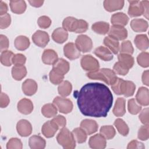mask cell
<instances>
[{"label":"cell","instance_id":"cell-1","mask_svg":"<svg viewBox=\"0 0 149 149\" xmlns=\"http://www.w3.org/2000/svg\"><path fill=\"white\" fill-rule=\"evenodd\" d=\"M113 95L109 88L100 83L84 85L77 94V104L81 113L87 116L106 117L112 107Z\"/></svg>","mask_w":149,"mask_h":149},{"label":"cell","instance_id":"cell-2","mask_svg":"<svg viewBox=\"0 0 149 149\" xmlns=\"http://www.w3.org/2000/svg\"><path fill=\"white\" fill-rule=\"evenodd\" d=\"M86 74L91 79L103 81L108 85L113 84L118 78L115 72L108 68H102L95 72H88Z\"/></svg>","mask_w":149,"mask_h":149},{"label":"cell","instance_id":"cell-3","mask_svg":"<svg viewBox=\"0 0 149 149\" xmlns=\"http://www.w3.org/2000/svg\"><path fill=\"white\" fill-rule=\"evenodd\" d=\"M58 143L65 149H73L76 147V140L72 132L63 127L56 136Z\"/></svg>","mask_w":149,"mask_h":149},{"label":"cell","instance_id":"cell-4","mask_svg":"<svg viewBox=\"0 0 149 149\" xmlns=\"http://www.w3.org/2000/svg\"><path fill=\"white\" fill-rule=\"evenodd\" d=\"M81 68L88 72H95L99 69L98 61L91 55H84L80 61Z\"/></svg>","mask_w":149,"mask_h":149},{"label":"cell","instance_id":"cell-5","mask_svg":"<svg viewBox=\"0 0 149 149\" xmlns=\"http://www.w3.org/2000/svg\"><path fill=\"white\" fill-rule=\"evenodd\" d=\"M53 104L56 107L58 111L62 113H69L73 109V103L72 101L66 98L56 97L53 100Z\"/></svg>","mask_w":149,"mask_h":149},{"label":"cell","instance_id":"cell-6","mask_svg":"<svg viewBox=\"0 0 149 149\" xmlns=\"http://www.w3.org/2000/svg\"><path fill=\"white\" fill-rule=\"evenodd\" d=\"M75 44L80 52L86 53L91 50L93 48V41L91 39L86 35H80L76 39Z\"/></svg>","mask_w":149,"mask_h":149},{"label":"cell","instance_id":"cell-7","mask_svg":"<svg viewBox=\"0 0 149 149\" xmlns=\"http://www.w3.org/2000/svg\"><path fill=\"white\" fill-rule=\"evenodd\" d=\"M32 40L36 45L44 48L49 41V37L47 32L37 30L32 36Z\"/></svg>","mask_w":149,"mask_h":149},{"label":"cell","instance_id":"cell-8","mask_svg":"<svg viewBox=\"0 0 149 149\" xmlns=\"http://www.w3.org/2000/svg\"><path fill=\"white\" fill-rule=\"evenodd\" d=\"M108 36L116 40H123L127 37V30L122 26H112L109 28Z\"/></svg>","mask_w":149,"mask_h":149},{"label":"cell","instance_id":"cell-9","mask_svg":"<svg viewBox=\"0 0 149 149\" xmlns=\"http://www.w3.org/2000/svg\"><path fill=\"white\" fill-rule=\"evenodd\" d=\"M64 55L70 60H74L79 58L81 55L80 51L73 42H68L63 47Z\"/></svg>","mask_w":149,"mask_h":149},{"label":"cell","instance_id":"cell-10","mask_svg":"<svg viewBox=\"0 0 149 149\" xmlns=\"http://www.w3.org/2000/svg\"><path fill=\"white\" fill-rule=\"evenodd\" d=\"M16 130L20 136L27 137L31 134L33 128L29 121L26 119H22L17 123Z\"/></svg>","mask_w":149,"mask_h":149},{"label":"cell","instance_id":"cell-11","mask_svg":"<svg viewBox=\"0 0 149 149\" xmlns=\"http://www.w3.org/2000/svg\"><path fill=\"white\" fill-rule=\"evenodd\" d=\"M106 139L100 133L91 136L88 141L90 148L93 149H104L106 147Z\"/></svg>","mask_w":149,"mask_h":149},{"label":"cell","instance_id":"cell-12","mask_svg":"<svg viewBox=\"0 0 149 149\" xmlns=\"http://www.w3.org/2000/svg\"><path fill=\"white\" fill-rule=\"evenodd\" d=\"M130 3L128 9V14L130 17H137L144 13L143 7L140 1H129Z\"/></svg>","mask_w":149,"mask_h":149},{"label":"cell","instance_id":"cell-13","mask_svg":"<svg viewBox=\"0 0 149 149\" xmlns=\"http://www.w3.org/2000/svg\"><path fill=\"white\" fill-rule=\"evenodd\" d=\"M58 129L59 127L52 120H48L42 125L41 132L45 137L51 138L54 136Z\"/></svg>","mask_w":149,"mask_h":149},{"label":"cell","instance_id":"cell-14","mask_svg":"<svg viewBox=\"0 0 149 149\" xmlns=\"http://www.w3.org/2000/svg\"><path fill=\"white\" fill-rule=\"evenodd\" d=\"M22 88L23 93L28 96L34 95L37 91L38 86L36 81L33 79H26L22 84Z\"/></svg>","mask_w":149,"mask_h":149},{"label":"cell","instance_id":"cell-15","mask_svg":"<svg viewBox=\"0 0 149 149\" xmlns=\"http://www.w3.org/2000/svg\"><path fill=\"white\" fill-rule=\"evenodd\" d=\"M136 100L141 105L147 106L149 104L148 89L144 87L139 88L136 95Z\"/></svg>","mask_w":149,"mask_h":149},{"label":"cell","instance_id":"cell-16","mask_svg":"<svg viewBox=\"0 0 149 149\" xmlns=\"http://www.w3.org/2000/svg\"><path fill=\"white\" fill-rule=\"evenodd\" d=\"M17 110L21 113L28 115L31 113L33 110V104L32 101L27 98H23L20 100L17 105Z\"/></svg>","mask_w":149,"mask_h":149},{"label":"cell","instance_id":"cell-17","mask_svg":"<svg viewBox=\"0 0 149 149\" xmlns=\"http://www.w3.org/2000/svg\"><path fill=\"white\" fill-rule=\"evenodd\" d=\"M80 127L86 132L87 134L90 135L97 131L98 126L95 120L86 119L81 122Z\"/></svg>","mask_w":149,"mask_h":149},{"label":"cell","instance_id":"cell-18","mask_svg":"<svg viewBox=\"0 0 149 149\" xmlns=\"http://www.w3.org/2000/svg\"><path fill=\"white\" fill-rule=\"evenodd\" d=\"M58 59L57 53L53 49H47L42 55V61L47 65H54Z\"/></svg>","mask_w":149,"mask_h":149},{"label":"cell","instance_id":"cell-19","mask_svg":"<svg viewBox=\"0 0 149 149\" xmlns=\"http://www.w3.org/2000/svg\"><path fill=\"white\" fill-rule=\"evenodd\" d=\"M123 0H105L104 1L105 9L109 12L121 9L124 5Z\"/></svg>","mask_w":149,"mask_h":149},{"label":"cell","instance_id":"cell-20","mask_svg":"<svg viewBox=\"0 0 149 149\" xmlns=\"http://www.w3.org/2000/svg\"><path fill=\"white\" fill-rule=\"evenodd\" d=\"M68 37V33L63 27H58L54 30L52 34V40L58 43L62 44L65 42Z\"/></svg>","mask_w":149,"mask_h":149},{"label":"cell","instance_id":"cell-21","mask_svg":"<svg viewBox=\"0 0 149 149\" xmlns=\"http://www.w3.org/2000/svg\"><path fill=\"white\" fill-rule=\"evenodd\" d=\"M111 22L113 26L123 27L127 24L129 17L125 13L123 12H118L112 15Z\"/></svg>","mask_w":149,"mask_h":149},{"label":"cell","instance_id":"cell-22","mask_svg":"<svg viewBox=\"0 0 149 149\" xmlns=\"http://www.w3.org/2000/svg\"><path fill=\"white\" fill-rule=\"evenodd\" d=\"M126 100L122 97L117 98L113 108V113L118 117L122 116L126 113Z\"/></svg>","mask_w":149,"mask_h":149},{"label":"cell","instance_id":"cell-23","mask_svg":"<svg viewBox=\"0 0 149 149\" xmlns=\"http://www.w3.org/2000/svg\"><path fill=\"white\" fill-rule=\"evenodd\" d=\"M148 23L143 19H134L130 22V27L135 32H144L148 29Z\"/></svg>","mask_w":149,"mask_h":149},{"label":"cell","instance_id":"cell-24","mask_svg":"<svg viewBox=\"0 0 149 149\" xmlns=\"http://www.w3.org/2000/svg\"><path fill=\"white\" fill-rule=\"evenodd\" d=\"M94 54L104 61H110L113 59V55L110 50L102 46H100L95 48L94 51Z\"/></svg>","mask_w":149,"mask_h":149},{"label":"cell","instance_id":"cell-25","mask_svg":"<svg viewBox=\"0 0 149 149\" xmlns=\"http://www.w3.org/2000/svg\"><path fill=\"white\" fill-rule=\"evenodd\" d=\"M70 69V65L68 61L63 58H60L53 65L52 69L64 75L66 74Z\"/></svg>","mask_w":149,"mask_h":149},{"label":"cell","instance_id":"cell-26","mask_svg":"<svg viewBox=\"0 0 149 149\" xmlns=\"http://www.w3.org/2000/svg\"><path fill=\"white\" fill-rule=\"evenodd\" d=\"M29 144L31 149H42L45 147V140L40 136L33 135L29 140Z\"/></svg>","mask_w":149,"mask_h":149},{"label":"cell","instance_id":"cell-27","mask_svg":"<svg viewBox=\"0 0 149 149\" xmlns=\"http://www.w3.org/2000/svg\"><path fill=\"white\" fill-rule=\"evenodd\" d=\"M134 44L136 47L141 51H145L148 49L149 46V41L147 35H137L134 38Z\"/></svg>","mask_w":149,"mask_h":149},{"label":"cell","instance_id":"cell-28","mask_svg":"<svg viewBox=\"0 0 149 149\" xmlns=\"http://www.w3.org/2000/svg\"><path fill=\"white\" fill-rule=\"evenodd\" d=\"M14 44L17 50L24 51L29 47L30 43L28 37L24 36H19L15 38Z\"/></svg>","mask_w":149,"mask_h":149},{"label":"cell","instance_id":"cell-29","mask_svg":"<svg viewBox=\"0 0 149 149\" xmlns=\"http://www.w3.org/2000/svg\"><path fill=\"white\" fill-rule=\"evenodd\" d=\"M10 8L12 12L22 14L26 9V3L24 1H10Z\"/></svg>","mask_w":149,"mask_h":149},{"label":"cell","instance_id":"cell-30","mask_svg":"<svg viewBox=\"0 0 149 149\" xmlns=\"http://www.w3.org/2000/svg\"><path fill=\"white\" fill-rule=\"evenodd\" d=\"M91 29L97 34L105 35L108 33L109 30V24L105 22H98L92 25Z\"/></svg>","mask_w":149,"mask_h":149},{"label":"cell","instance_id":"cell-31","mask_svg":"<svg viewBox=\"0 0 149 149\" xmlns=\"http://www.w3.org/2000/svg\"><path fill=\"white\" fill-rule=\"evenodd\" d=\"M27 74L26 68L24 66H14L12 69V77L16 80H21Z\"/></svg>","mask_w":149,"mask_h":149},{"label":"cell","instance_id":"cell-32","mask_svg":"<svg viewBox=\"0 0 149 149\" xmlns=\"http://www.w3.org/2000/svg\"><path fill=\"white\" fill-rule=\"evenodd\" d=\"M104 44L107 46L114 54H117L119 51V42L109 36L105 37L104 39Z\"/></svg>","mask_w":149,"mask_h":149},{"label":"cell","instance_id":"cell-33","mask_svg":"<svg viewBox=\"0 0 149 149\" xmlns=\"http://www.w3.org/2000/svg\"><path fill=\"white\" fill-rule=\"evenodd\" d=\"M58 109L54 104H46L41 108L42 114L46 118H52L55 116L57 113Z\"/></svg>","mask_w":149,"mask_h":149},{"label":"cell","instance_id":"cell-34","mask_svg":"<svg viewBox=\"0 0 149 149\" xmlns=\"http://www.w3.org/2000/svg\"><path fill=\"white\" fill-rule=\"evenodd\" d=\"M72 84L68 80L61 82L58 87V93L62 97H67L70 95L72 92Z\"/></svg>","mask_w":149,"mask_h":149},{"label":"cell","instance_id":"cell-35","mask_svg":"<svg viewBox=\"0 0 149 149\" xmlns=\"http://www.w3.org/2000/svg\"><path fill=\"white\" fill-rule=\"evenodd\" d=\"M114 126L118 132L123 136H126L129 132V128L126 122L120 118H118L114 121Z\"/></svg>","mask_w":149,"mask_h":149},{"label":"cell","instance_id":"cell-36","mask_svg":"<svg viewBox=\"0 0 149 149\" xmlns=\"http://www.w3.org/2000/svg\"><path fill=\"white\" fill-rule=\"evenodd\" d=\"M136 86L133 82L129 80H124L122 88V95L125 97L132 96L135 91Z\"/></svg>","mask_w":149,"mask_h":149},{"label":"cell","instance_id":"cell-37","mask_svg":"<svg viewBox=\"0 0 149 149\" xmlns=\"http://www.w3.org/2000/svg\"><path fill=\"white\" fill-rule=\"evenodd\" d=\"M100 133L105 138V139L110 140L115 136L116 131L112 126L105 125L100 128Z\"/></svg>","mask_w":149,"mask_h":149},{"label":"cell","instance_id":"cell-38","mask_svg":"<svg viewBox=\"0 0 149 149\" xmlns=\"http://www.w3.org/2000/svg\"><path fill=\"white\" fill-rule=\"evenodd\" d=\"M72 133L75 140L78 143H83L86 141L87 133L81 127L74 129Z\"/></svg>","mask_w":149,"mask_h":149},{"label":"cell","instance_id":"cell-39","mask_svg":"<svg viewBox=\"0 0 149 149\" xmlns=\"http://www.w3.org/2000/svg\"><path fill=\"white\" fill-rule=\"evenodd\" d=\"M14 56L11 51H2L1 55V62L5 66H10L12 63V58Z\"/></svg>","mask_w":149,"mask_h":149},{"label":"cell","instance_id":"cell-40","mask_svg":"<svg viewBox=\"0 0 149 149\" xmlns=\"http://www.w3.org/2000/svg\"><path fill=\"white\" fill-rule=\"evenodd\" d=\"M127 108L129 113L132 115H136L141 110V105H140L134 98L129 100Z\"/></svg>","mask_w":149,"mask_h":149},{"label":"cell","instance_id":"cell-41","mask_svg":"<svg viewBox=\"0 0 149 149\" xmlns=\"http://www.w3.org/2000/svg\"><path fill=\"white\" fill-rule=\"evenodd\" d=\"M77 19L73 17L69 16L66 17L62 22L63 28L68 31L73 32Z\"/></svg>","mask_w":149,"mask_h":149},{"label":"cell","instance_id":"cell-42","mask_svg":"<svg viewBox=\"0 0 149 149\" xmlns=\"http://www.w3.org/2000/svg\"><path fill=\"white\" fill-rule=\"evenodd\" d=\"M119 62L126 65L129 69L132 68L134 65V58L130 55L125 54H120L118 56Z\"/></svg>","mask_w":149,"mask_h":149},{"label":"cell","instance_id":"cell-43","mask_svg":"<svg viewBox=\"0 0 149 149\" xmlns=\"http://www.w3.org/2000/svg\"><path fill=\"white\" fill-rule=\"evenodd\" d=\"M113 70L115 72L116 74L125 76L127 74V73L129 72V68L123 63L118 61L116 62L113 65Z\"/></svg>","mask_w":149,"mask_h":149},{"label":"cell","instance_id":"cell-44","mask_svg":"<svg viewBox=\"0 0 149 149\" xmlns=\"http://www.w3.org/2000/svg\"><path fill=\"white\" fill-rule=\"evenodd\" d=\"M49 80L54 84H59L63 81L64 75L58 73L54 69H52L49 74Z\"/></svg>","mask_w":149,"mask_h":149},{"label":"cell","instance_id":"cell-45","mask_svg":"<svg viewBox=\"0 0 149 149\" xmlns=\"http://www.w3.org/2000/svg\"><path fill=\"white\" fill-rule=\"evenodd\" d=\"M138 64L143 68H147L149 66V54L147 52H142L137 57Z\"/></svg>","mask_w":149,"mask_h":149},{"label":"cell","instance_id":"cell-46","mask_svg":"<svg viewBox=\"0 0 149 149\" xmlns=\"http://www.w3.org/2000/svg\"><path fill=\"white\" fill-rule=\"evenodd\" d=\"M119 51L120 54H125L131 55L133 53L134 48L131 42L129 40H126L122 42L119 48Z\"/></svg>","mask_w":149,"mask_h":149},{"label":"cell","instance_id":"cell-47","mask_svg":"<svg viewBox=\"0 0 149 149\" xmlns=\"http://www.w3.org/2000/svg\"><path fill=\"white\" fill-rule=\"evenodd\" d=\"M88 23L86 21L83 19H79L77 20L74 32L76 33H82L87 31L88 29Z\"/></svg>","mask_w":149,"mask_h":149},{"label":"cell","instance_id":"cell-48","mask_svg":"<svg viewBox=\"0 0 149 149\" xmlns=\"http://www.w3.org/2000/svg\"><path fill=\"white\" fill-rule=\"evenodd\" d=\"M23 144L21 140L17 138H11L6 144L7 149H22Z\"/></svg>","mask_w":149,"mask_h":149},{"label":"cell","instance_id":"cell-49","mask_svg":"<svg viewBox=\"0 0 149 149\" xmlns=\"http://www.w3.org/2000/svg\"><path fill=\"white\" fill-rule=\"evenodd\" d=\"M137 137L140 140L142 141H146L148 139V137H149L148 125H144L140 127L138 132Z\"/></svg>","mask_w":149,"mask_h":149},{"label":"cell","instance_id":"cell-50","mask_svg":"<svg viewBox=\"0 0 149 149\" xmlns=\"http://www.w3.org/2000/svg\"><path fill=\"white\" fill-rule=\"evenodd\" d=\"M124 80L120 78H117L115 83L111 85V88L113 91L118 95H122V88Z\"/></svg>","mask_w":149,"mask_h":149},{"label":"cell","instance_id":"cell-51","mask_svg":"<svg viewBox=\"0 0 149 149\" xmlns=\"http://www.w3.org/2000/svg\"><path fill=\"white\" fill-rule=\"evenodd\" d=\"M51 19L47 16H40L37 20L38 25L42 29H47L51 24Z\"/></svg>","mask_w":149,"mask_h":149},{"label":"cell","instance_id":"cell-52","mask_svg":"<svg viewBox=\"0 0 149 149\" xmlns=\"http://www.w3.org/2000/svg\"><path fill=\"white\" fill-rule=\"evenodd\" d=\"M26 61V56L22 54H15L12 58V63L15 66H23Z\"/></svg>","mask_w":149,"mask_h":149},{"label":"cell","instance_id":"cell-53","mask_svg":"<svg viewBox=\"0 0 149 149\" xmlns=\"http://www.w3.org/2000/svg\"><path fill=\"white\" fill-rule=\"evenodd\" d=\"M11 23L10 15L6 13L4 15L1 16L0 17V27L1 29H4L9 26Z\"/></svg>","mask_w":149,"mask_h":149},{"label":"cell","instance_id":"cell-54","mask_svg":"<svg viewBox=\"0 0 149 149\" xmlns=\"http://www.w3.org/2000/svg\"><path fill=\"white\" fill-rule=\"evenodd\" d=\"M52 120L57 125V126L59 127H63L66 124V118L62 115H58L55 116V117L52 119Z\"/></svg>","mask_w":149,"mask_h":149},{"label":"cell","instance_id":"cell-55","mask_svg":"<svg viewBox=\"0 0 149 149\" xmlns=\"http://www.w3.org/2000/svg\"><path fill=\"white\" fill-rule=\"evenodd\" d=\"M139 118L141 122L144 125H148L149 119H148V108H144L140 113Z\"/></svg>","mask_w":149,"mask_h":149},{"label":"cell","instance_id":"cell-56","mask_svg":"<svg viewBox=\"0 0 149 149\" xmlns=\"http://www.w3.org/2000/svg\"><path fill=\"white\" fill-rule=\"evenodd\" d=\"M9 47V40L6 36L1 34L0 36V50L2 51L7 50Z\"/></svg>","mask_w":149,"mask_h":149},{"label":"cell","instance_id":"cell-57","mask_svg":"<svg viewBox=\"0 0 149 149\" xmlns=\"http://www.w3.org/2000/svg\"><path fill=\"white\" fill-rule=\"evenodd\" d=\"M10 100L7 94L3 93H1V98H0V107L2 108H6L9 104Z\"/></svg>","mask_w":149,"mask_h":149},{"label":"cell","instance_id":"cell-58","mask_svg":"<svg viewBox=\"0 0 149 149\" xmlns=\"http://www.w3.org/2000/svg\"><path fill=\"white\" fill-rule=\"evenodd\" d=\"M145 146L144 144L137 140H133L129 143L127 148V149H133V148H144Z\"/></svg>","mask_w":149,"mask_h":149},{"label":"cell","instance_id":"cell-59","mask_svg":"<svg viewBox=\"0 0 149 149\" xmlns=\"http://www.w3.org/2000/svg\"><path fill=\"white\" fill-rule=\"evenodd\" d=\"M8 10V5L4 2L1 1H0V15L2 16L7 13Z\"/></svg>","mask_w":149,"mask_h":149},{"label":"cell","instance_id":"cell-60","mask_svg":"<svg viewBox=\"0 0 149 149\" xmlns=\"http://www.w3.org/2000/svg\"><path fill=\"white\" fill-rule=\"evenodd\" d=\"M141 4L143 5V10H144V16L147 19H148V3H149V1H141Z\"/></svg>","mask_w":149,"mask_h":149},{"label":"cell","instance_id":"cell-61","mask_svg":"<svg viewBox=\"0 0 149 149\" xmlns=\"http://www.w3.org/2000/svg\"><path fill=\"white\" fill-rule=\"evenodd\" d=\"M148 70H145L142 74V82L146 86L149 85V80H148Z\"/></svg>","mask_w":149,"mask_h":149},{"label":"cell","instance_id":"cell-62","mask_svg":"<svg viewBox=\"0 0 149 149\" xmlns=\"http://www.w3.org/2000/svg\"><path fill=\"white\" fill-rule=\"evenodd\" d=\"M29 2L32 6H34L36 8H38L42 5V4L44 3V1L32 0V1H29Z\"/></svg>","mask_w":149,"mask_h":149}]
</instances>
